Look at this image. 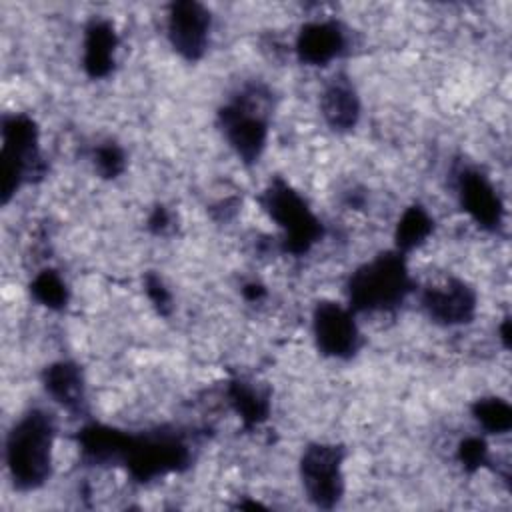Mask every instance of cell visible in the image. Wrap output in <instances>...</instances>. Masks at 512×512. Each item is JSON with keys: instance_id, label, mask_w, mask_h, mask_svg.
I'll use <instances>...</instances> for the list:
<instances>
[{"instance_id": "obj_1", "label": "cell", "mask_w": 512, "mask_h": 512, "mask_svg": "<svg viewBox=\"0 0 512 512\" xmlns=\"http://www.w3.org/2000/svg\"><path fill=\"white\" fill-rule=\"evenodd\" d=\"M54 416L42 408L22 414L6 438V466L16 490L30 492L46 484L52 474Z\"/></svg>"}, {"instance_id": "obj_17", "label": "cell", "mask_w": 512, "mask_h": 512, "mask_svg": "<svg viewBox=\"0 0 512 512\" xmlns=\"http://www.w3.org/2000/svg\"><path fill=\"white\" fill-rule=\"evenodd\" d=\"M226 394L232 408L236 410V414L240 416L246 428H254L268 418V412H270L268 396L260 392L254 384L240 378L230 380Z\"/></svg>"}, {"instance_id": "obj_6", "label": "cell", "mask_w": 512, "mask_h": 512, "mask_svg": "<svg viewBox=\"0 0 512 512\" xmlns=\"http://www.w3.org/2000/svg\"><path fill=\"white\" fill-rule=\"evenodd\" d=\"M2 202L26 182L44 176L46 164L38 148V126L26 114H10L2 120Z\"/></svg>"}, {"instance_id": "obj_10", "label": "cell", "mask_w": 512, "mask_h": 512, "mask_svg": "<svg viewBox=\"0 0 512 512\" xmlns=\"http://www.w3.org/2000/svg\"><path fill=\"white\" fill-rule=\"evenodd\" d=\"M422 308L428 316L444 326L468 324L476 316V292L474 288L460 280L448 278L442 284H432L422 290Z\"/></svg>"}, {"instance_id": "obj_24", "label": "cell", "mask_w": 512, "mask_h": 512, "mask_svg": "<svg viewBox=\"0 0 512 512\" xmlns=\"http://www.w3.org/2000/svg\"><path fill=\"white\" fill-rule=\"evenodd\" d=\"M172 224V216L170 212L164 208V206H156L148 218V228L154 232V234H164Z\"/></svg>"}, {"instance_id": "obj_23", "label": "cell", "mask_w": 512, "mask_h": 512, "mask_svg": "<svg viewBox=\"0 0 512 512\" xmlns=\"http://www.w3.org/2000/svg\"><path fill=\"white\" fill-rule=\"evenodd\" d=\"M144 290H146L152 306L158 310V314L168 316L172 310V296H170L168 288L164 286V282L154 272H148L144 276Z\"/></svg>"}, {"instance_id": "obj_22", "label": "cell", "mask_w": 512, "mask_h": 512, "mask_svg": "<svg viewBox=\"0 0 512 512\" xmlns=\"http://www.w3.org/2000/svg\"><path fill=\"white\" fill-rule=\"evenodd\" d=\"M458 462L462 464V468L466 472H476L482 466H488L490 456H488V446L484 442V438L480 436H468L460 442L458 446Z\"/></svg>"}, {"instance_id": "obj_5", "label": "cell", "mask_w": 512, "mask_h": 512, "mask_svg": "<svg viewBox=\"0 0 512 512\" xmlns=\"http://www.w3.org/2000/svg\"><path fill=\"white\" fill-rule=\"evenodd\" d=\"M262 210L284 232L282 250L294 256L306 254L324 234L322 222L308 208L306 200L282 178L270 180V184L258 196Z\"/></svg>"}, {"instance_id": "obj_12", "label": "cell", "mask_w": 512, "mask_h": 512, "mask_svg": "<svg viewBox=\"0 0 512 512\" xmlns=\"http://www.w3.org/2000/svg\"><path fill=\"white\" fill-rule=\"evenodd\" d=\"M348 36L336 20H316L300 28L296 38V56L308 66H326L346 52Z\"/></svg>"}, {"instance_id": "obj_21", "label": "cell", "mask_w": 512, "mask_h": 512, "mask_svg": "<svg viewBox=\"0 0 512 512\" xmlns=\"http://www.w3.org/2000/svg\"><path fill=\"white\" fill-rule=\"evenodd\" d=\"M92 162L102 178H116L126 168V154L116 142H102L94 148Z\"/></svg>"}, {"instance_id": "obj_7", "label": "cell", "mask_w": 512, "mask_h": 512, "mask_svg": "<svg viewBox=\"0 0 512 512\" xmlns=\"http://www.w3.org/2000/svg\"><path fill=\"white\" fill-rule=\"evenodd\" d=\"M344 448L340 444L314 442L300 456V478L308 500L322 510H332L344 496L342 476Z\"/></svg>"}, {"instance_id": "obj_20", "label": "cell", "mask_w": 512, "mask_h": 512, "mask_svg": "<svg viewBox=\"0 0 512 512\" xmlns=\"http://www.w3.org/2000/svg\"><path fill=\"white\" fill-rule=\"evenodd\" d=\"M472 416L490 434H506L512 428V408L496 396L476 400L472 404Z\"/></svg>"}, {"instance_id": "obj_2", "label": "cell", "mask_w": 512, "mask_h": 512, "mask_svg": "<svg viewBox=\"0 0 512 512\" xmlns=\"http://www.w3.org/2000/svg\"><path fill=\"white\" fill-rule=\"evenodd\" d=\"M414 280L406 256L388 250L358 266L346 284L348 308L352 312H386L400 306L412 292Z\"/></svg>"}, {"instance_id": "obj_18", "label": "cell", "mask_w": 512, "mask_h": 512, "mask_svg": "<svg viewBox=\"0 0 512 512\" xmlns=\"http://www.w3.org/2000/svg\"><path fill=\"white\" fill-rule=\"evenodd\" d=\"M432 228H434V220L430 218L426 208L418 204L406 208L394 230V244H396L394 250L406 256L408 252H412L414 248L426 242V238L432 234Z\"/></svg>"}, {"instance_id": "obj_25", "label": "cell", "mask_w": 512, "mask_h": 512, "mask_svg": "<svg viewBox=\"0 0 512 512\" xmlns=\"http://www.w3.org/2000/svg\"><path fill=\"white\" fill-rule=\"evenodd\" d=\"M264 294H266V290H264V286H260V284H246L244 286V296L248 298V300H260V298H264Z\"/></svg>"}, {"instance_id": "obj_14", "label": "cell", "mask_w": 512, "mask_h": 512, "mask_svg": "<svg viewBox=\"0 0 512 512\" xmlns=\"http://www.w3.org/2000/svg\"><path fill=\"white\" fill-rule=\"evenodd\" d=\"M320 112L336 132H348L358 124L360 98L346 74H336L328 80L320 96Z\"/></svg>"}, {"instance_id": "obj_3", "label": "cell", "mask_w": 512, "mask_h": 512, "mask_svg": "<svg viewBox=\"0 0 512 512\" xmlns=\"http://www.w3.org/2000/svg\"><path fill=\"white\" fill-rule=\"evenodd\" d=\"M270 102V90L260 82H250L218 110V126L244 164L258 162L264 152Z\"/></svg>"}, {"instance_id": "obj_13", "label": "cell", "mask_w": 512, "mask_h": 512, "mask_svg": "<svg viewBox=\"0 0 512 512\" xmlns=\"http://www.w3.org/2000/svg\"><path fill=\"white\" fill-rule=\"evenodd\" d=\"M42 382L48 396L66 412L74 416H82L88 412L84 378L76 362L60 360L50 364L42 374Z\"/></svg>"}, {"instance_id": "obj_4", "label": "cell", "mask_w": 512, "mask_h": 512, "mask_svg": "<svg viewBox=\"0 0 512 512\" xmlns=\"http://www.w3.org/2000/svg\"><path fill=\"white\" fill-rule=\"evenodd\" d=\"M190 446L182 434L168 428H156L126 436L120 466L138 480L150 482L190 466Z\"/></svg>"}, {"instance_id": "obj_19", "label": "cell", "mask_w": 512, "mask_h": 512, "mask_svg": "<svg viewBox=\"0 0 512 512\" xmlns=\"http://www.w3.org/2000/svg\"><path fill=\"white\" fill-rule=\"evenodd\" d=\"M30 294L36 302L50 310H62L68 304L70 296L64 278L52 268H44L34 276V280L30 282Z\"/></svg>"}, {"instance_id": "obj_8", "label": "cell", "mask_w": 512, "mask_h": 512, "mask_svg": "<svg viewBox=\"0 0 512 512\" xmlns=\"http://www.w3.org/2000/svg\"><path fill=\"white\" fill-rule=\"evenodd\" d=\"M312 332L318 350L330 358H352L360 348L354 312L338 302L322 300L312 314Z\"/></svg>"}, {"instance_id": "obj_11", "label": "cell", "mask_w": 512, "mask_h": 512, "mask_svg": "<svg viewBox=\"0 0 512 512\" xmlns=\"http://www.w3.org/2000/svg\"><path fill=\"white\" fill-rule=\"evenodd\" d=\"M458 198L468 216L484 230L496 232L504 222V204L488 176L476 168H464L458 174Z\"/></svg>"}, {"instance_id": "obj_15", "label": "cell", "mask_w": 512, "mask_h": 512, "mask_svg": "<svg viewBox=\"0 0 512 512\" xmlns=\"http://www.w3.org/2000/svg\"><path fill=\"white\" fill-rule=\"evenodd\" d=\"M118 36L104 18H92L84 28V70L90 78H106L114 68Z\"/></svg>"}, {"instance_id": "obj_9", "label": "cell", "mask_w": 512, "mask_h": 512, "mask_svg": "<svg viewBox=\"0 0 512 512\" xmlns=\"http://www.w3.org/2000/svg\"><path fill=\"white\" fill-rule=\"evenodd\" d=\"M168 40L172 48L188 62L204 56L210 32V12L204 4L194 0H180L170 4L166 18Z\"/></svg>"}, {"instance_id": "obj_26", "label": "cell", "mask_w": 512, "mask_h": 512, "mask_svg": "<svg viewBox=\"0 0 512 512\" xmlns=\"http://www.w3.org/2000/svg\"><path fill=\"white\" fill-rule=\"evenodd\" d=\"M508 326H510V322H508V318L502 322V328H500V334H502V340H504V346H508V340H510V332H508Z\"/></svg>"}, {"instance_id": "obj_16", "label": "cell", "mask_w": 512, "mask_h": 512, "mask_svg": "<svg viewBox=\"0 0 512 512\" xmlns=\"http://www.w3.org/2000/svg\"><path fill=\"white\" fill-rule=\"evenodd\" d=\"M126 436L128 432L106 426V424H98V422H90L82 426V430L78 432L82 462L90 466L120 464Z\"/></svg>"}]
</instances>
